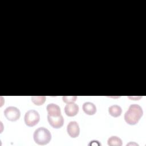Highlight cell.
<instances>
[{
    "label": "cell",
    "mask_w": 146,
    "mask_h": 146,
    "mask_svg": "<svg viewBox=\"0 0 146 146\" xmlns=\"http://www.w3.org/2000/svg\"><path fill=\"white\" fill-rule=\"evenodd\" d=\"M79 111V106L74 103H68L64 107L65 113L68 116H75Z\"/></svg>",
    "instance_id": "52a82bcc"
},
{
    "label": "cell",
    "mask_w": 146,
    "mask_h": 146,
    "mask_svg": "<svg viewBox=\"0 0 146 146\" xmlns=\"http://www.w3.org/2000/svg\"><path fill=\"white\" fill-rule=\"evenodd\" d=\"M121 112H122V110H121V108L120 107V106L116 105V104L112 105L108 108L109 113L111 116H112L115 117L119 116L121 115Z\"/></svg>",
    "instance_id": "30bf717a"
},
{
    "label": "cell",
    "mask_w": 146,
    "mask_h": 146,
    "mask_svg": "<svg viewBox=\"0 0 146 146\" xmlns=\"http://www.w3.org/2000/svg\"><path fill=\"white\" fill-rule=\"evenodd\" d=\"M40 120V115L38 111L30 110L25 113L24 120L25 124L29 127H33L38 124Z\"/></svg>",
    "instance_id": "3957f363"
},
{
    "label": "cell",
    "mask_w": 146,
    "mask_h": 146,
    "mask_svg": "<svg viewBox=\"0 0 146 146\" xmlns=\"http://www.w3.org/2000/svg\"><path fill=\"white\" fill-rule=\"evenodd\" d=\"M143 114L142 108L138 104H133L130 105L128 110L125 113L124 120L128 124L135 125L138 123Z\"/></svg>",
    "instance_id": "6da1fadb"
},
{
    "label": "cell",
    "mask_w": 146,
    "mask_h": 146,
    "mask_svg": "<svg viewBox=\"0 0 146 146\" xmlns=\"http://www.w3.org/2000/svg\"><path fill=\"white\" fill-rule=\"evenodd\" d=\"M34 141L38 145H46L51 139V134L48 129L44 127H39L34 132Z\"/></svg>",
    "instance_id": "7a4b0ae2"
},
{
    "label": "cell",
    "mask_w": 146,
    "mask_h": 146,
    "mask_svg": "<svg viewBox=\"0 0 146 146\" xmlns=\"http://www.w3.org/2000/svg\"><path fill=\"white\" fill-rule=\"evenodd\" d=\"M67 131L70 137L75 138L80 133V128L78 123L75 121H70L67 127Z\"/></svg>",
    "instance_id": "5b68a950"
},
{
    "label": "cell",
    "mask_w": 146,
    "mask_h": 146,
    "mask_svg": "<svg viewBox=\"0 0 146 146\" xmlns=\"http://www.w3.org/2000/svg\"><path fill=\"white\" fill-rule=\"evenodd\" d=\"M47 119L50 125L54 128H61L64 123V119L62 115L58 116L47 115Z\"/></svg>",
    "instance_id": "8992f818"
},
{
    "label": "cell",
    "mask_w": 146,
    "mask_h": 146,
    "mask_svg": "<svg viewBox=\"0 0 146 146\" xmlns=\"http://www.w3.org/2000/svg\"><path fill=\"white\" fill-rule=\"evenodd\" d=\"M83 111L88 115H92L96 112V107L95 105L91 102H85L83 104Z\"/></svg>",
    "instance_id": "9c48e42d"
},
{
    "label": "cell",
    "mask_w": 146,
    "mask_h": 146,
    "mask_svg": "<svg viewBox=\"0 0 146 146\" xmlns=\"http://www.w3.org/2000/svg\"><path fill=\"white\" fill-rule=\"evenodd\" d=\"M76 96H63L62 97V100L64 103L68 104L71 103H74L76 101Z\"/></svg>",
    "instance_id": "4fadbf2b"
},
{
    "label": "cell",
    "mask_w": 146,
    "mask_h": 146,
    "mask_svg": "<svg viewBox=\"0 0 146 146\" xmlns=\"http://www.w3.org/2000/svg\"><path fill=\"white\" fill-rule=\"evenodd\" d=\"M46 96H31V101L36 106H41L42 105L45 100Z\"/></svg>",
    "instance_id": "7c38bea8"
},
{
    "label": "cell",
    "mask_w": 146,
    "mask_h": 146,
    "mask_svg": "<svg viewBox=\"0 0 146 146\" xmlns=\"http://www.w3.org/2000/svg\"><path fill=\"white\" fill-rule=\"evenodd\" d=\"M46 110L48 112V115L51 116H58L61 115L60 108L54 103H50L47 105Z\"/></svg>",
    "instance_id": "ba28073f"
},
{
    "label": "cell",
    "mask_w": 146,
    "mask_h": 146,
    "mask_svg": "<svg viewBox=\"0 0 146 146\" xmlns=\"http://www.w3.org/2000/svg\"><path fill=\"white\" fill-rule=\"evenodd\" d=\"M3 113L6 118L11 121H15L18 120L21 116V112L19 110L13 106L7 107L4 110Z\"/></svg>",
    "instance_id": "277c9868"
},
{
    "label": "cell",
    "mask_w": 146,
    "mask_h": 146,
    "mask_svg": "<svg viewBox=\"0 0 146 146\" xmlns=\"http://www.w3.org/2000/svg\"><path fill=\"white\" fill-rule=\"evenodd\" d=\"M107 143L110 146H121L123 144L121 139L116 136H112L109 137Z\"/></svg>",
    "instance_id": "8fae6325"
}]
</instances>
